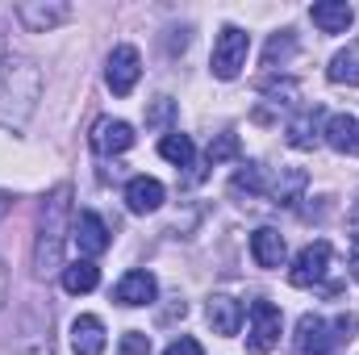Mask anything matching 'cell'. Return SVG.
<instances>
[{"label": "cell", "mask_w": 359, "mask_h": 355, "mask_svg": "<svg viewBox=\"0 0 359 355\" xmlns=\"http://www.w3.org/2000/svg\"><path fill=\"white\" fill-rule=\"evenodd\" d=\"M117 351L121 355H151V335H142V330H126L121 343H117Z\"/></svg>", "instance_id": "4316f807"}, {"label": "cell", "mask_w": 359, "mask_h": 355, "mask_svg": "<svg viewBox=\"0 0 359 355\" xmlns=\"http://www.w3.org/2000/svg\"><path fill=\"white\" fill-rule=\"evenodd\" d=\"M176 121V100L172 96H155L147 105V130H168Z\"/></svg>", "instance_id": "d4e9b609"}, {"label": "cell", "mask_w": 359, "mask_h": 355, "mask_svg": "<svg viewBox=\"0 0 359 355\" xmlns=\"http://www.w3.org/2000/svg\"><path fill=\"white\" fill-rule=\"evenodd\" d=\"M292 51H297V38H292V29H280V34H271V42L264 46V67H284L288 59H292Z\"/></svg>", "instance_id": "cb8c5ba5"}, {"label": "cell", "mask_w": 359, "mask_h": 355, "mask_svg": "<svg viewBox=\"0 0 359 355\" xmlns=\"http://www.w3.org/2000/svg\"><path fill=\"white\" fill-rule=\"evenodd\" d=\"M159 155H163L168 163H176V168H188L192 155H196V147H192L188 134H163V138H159Z\"/></svg>", "instance_id": "603a6c76"}, {"label": "cell", "mask_w": 359, "mask_h": 355, "mask_svg": "<svg viewBox=\"0 0 359 355\" xmlns=\"http://www.w3.org/2000/svg\"><path fill=\"white\" fill-rule=\"evenodd\" d=\"M100 284V267L92 264V260H80V264H67L63 267V288L72 293V297H84Z\"/></svg>", "instance_id": "44dd1931"}, {"label": "cell", "mask_w": 359, "mask_h": 355, "mask_svg": "<svg viewBox=\"0 0 359 355\" xmlns=\"http://www.w3.org/2000/svg\"><path fill=\"white\" fill-rule=\"evenodd\" d=\"M230 192H234V196H264V192H268V184H264V168H259V163L238 168L234 180H230Z\"/></svg>", "instance_id": "7402d4cb"}, {"label": "cell", "mask_w": 359, "mask_h": 355, "mask_svg": "<svg viewBox=\"0 0 359 355\" xmlns=\"http://www.w3.org/2000/svg\"><path fill=\"white\" fill-rule=\"evenodd\" d=\"M322 138H326V147L339 151V155H359V121L351 113H334V117L322 126Z\"/></svg>", "instance_id": "7c38bea8"}, {"label": "cell", "mask_w": 359, "mask_h": 355, "mask_svg": "<svg viewBox=\"0 0 359 355\" xmlns=\"http://www.w3.org/2000/svg\"><path fill=\"white\" fill-rule=\"evenodd\" d=\"M4 297H8V272L0 264V309H4Z\"/></svg>", "instance_id": "4dcf8cb0"}, {"label": "cell", "mask_w": 359, "mask_h": 355, "mask_svg": "<svg viewBox=\"0 0 359 355\" xmlns=\"http://www.w3.org/2000/svg\"><path fill=\"white\" fill-rule=\"evenodd\" d=\"M163 196H168V188L155 176H134L126 184V205H130V213H155V209L163 205Z\"/></svg>", "instance_id": "4fadbf2b"}, {"label": "cell", "mask_w": 359, "mask_h": 355, "mask_svg": "<svg viewBox=\"0 0 359 355\" xmlns=\"http://www.w3.org/2000/svg\"><path fill=\"white\" fill-rule=\"evenodd\" d=\"M330 84H347V88H359V42H351L347 51H339L326 67Z\"/></svg>", "instance_id": "d6986e66"}, {"label": "cell", "mask_w": 359, "mask_h": 355, "mask_svg": "<svg viewBox=\"0 0 359 355\" xmlns=\"http://www.w3.org/2000/svg\"><path fill=\"white\" fill-rule=\"evenodd\" d=\"M309 17H313V25H318L322 34H347L351 21H355V8H351L347 0H318V4L309 8Z\"/></svg>", "instance_id": "5bb4252c"}, {"label": "cell", "mask_w": 359, "mask_h": 355, "mask_svg": "<svg viewBox=\"0 0 359 355\" xmlns=\"http://www.w3.org/2000/svg\"><path fill=\"white\" fill-rule=\"evenodd\" d=\"M284 134H288V147L313 151V147L322 142V109H318V105H313V109H301L297 117H288Z\"/></svg>", "instance_id": "8fae6325"}, {"label": "cell", "mask_w": 359, "mask_h": 355, "mask_svg": "<svg viewBox=\"0 0 359 355\" xmlns=\"http://www.w3.org/2000/svg\"><path fill=\"white\" fill-rule=\"evenodd\" d=\"M67 17H72V4L67 0H21L17 4V21L29 34H46V29L63 25Z\"/></svg>", "instance_id": "52a82bcc"}, {"label": "cell", "mask_w": 359, "mask_h": 355, "mask_svg": "<svg viewBox=\"0 0 359 355\" xmlns=\"http://www.w3.org/2000/svg\"><path fill=\"white\" fill-rule=\"evenodd\" d=\"M72 351L76 355H100L104 351V322L96 314H80L72 322Z\"/></svg>", "instance_id": "2e32d148"}, {"label": "cell", "mask_w": 359, "mask_h": 355, "mask_svg": "<svg viewBox=\"0 0 359 355\" xmlns=\"http://www.w3.org/2000/svg\"><path fill=\"white\" fill-rule=\"evenodd\" d=\"M72 239H76V247H80V255L84 260H96V255H104L109 251V226L100 222V213H92V209H84V213H76V222H72Z\"/></svg>", "instance_id": "ba28073f"}, {"label": "cell", "mask_w": 359, "mask_h": 355, "mask_svg": "<svg viewBox=\"0 0 359 355\" xmlns=\"http://www.w3.org/2000/svg\"><path fill=\"white\" fill-rule=\"evenodd\" d=\"M305 184H309L305 168H280V176H276V184H271L268 192L276 205H297L301 192H305Z\"/></svg>", "instance_id": "ac0fdd59"}, {"label": "cell", "mask_w": 359, "mask_h": 355, "mask_svg": "<svg viewBox=\"0 0 359 355\" xmlns=\"http://www.w3.org/2000/svg\"><path fill=\"white\" fill-rule=\"evenodd\" d=\"M359 330L355 314H339L334 322L318 318V314H301L297 322V351L301 355H334L343 343H351Z\"/></svg>", "instance_id": "7a4b0ae2"}, {"label": "cell", "mask_w": 359, "mask_h": 355, "mask_svg": "<svg viewBox=\"0 0 359 355\" xmlns=\"http://www.w3.org/2000/svg\"><path fill=\"white\" fill-rule=\"evenodd\" d=\"M226 159H238V134H217L209 142V168H217Z\"/></svg>", "instance_id": "484cf974"}, {"label": "cell", "mask_w": 359, "mask_h": 355, "mask_svg": "<svg viewBox=\"0 0 359 355\" xmlns=\"http://www.w3.org/2000/svg\"><path fill=\"white\" fill-rule=\"evenodd\" d=\"M159 297V280L151 276V272H142V267H134V272H126L121 280H117V288H113V301L117 305H151Z\"/></svg>", "instance_id": "30bf717a"}, {"label": "cell", "mask_w": 359, "mask_h": 355, "mask_svg": "<svg viewBox=\"0 0 359 355\" xmlns=\"http://www.w3.org/2000/svg\"><path fill=\"white\" fill-rule=\"evenodd\" d=\"M347 272H351V280H359V234L351 239V260H347Z\"/></svg>", "instance_id": "f546056e"}, {"label": "cell", "mask_w": 359, "mask_h": 355, "mask_svg": "<svg viewBox=\"0 0 359 355\" xmlns=\"http://www.w3.org/2000/svg\"><path fill=\"white\" fill-rule=\"evenodd\" d=\"M142 76V55L134 46H113L109 51V67H104V84L113 96H130Z\"/></svg>", "instance_id": "5b68a950"}, {"label": "cell", "mask_w": 359, "mask_h": 355, "mask_svg": "<svg viewBox=\"0 0 359 355\" xmlns=\"http://www.w3.org/2000/svg\"><path fill=\"white\" fill-rule=\"evenodd\" d=\"M8 209H13V201H8V192H0V217H4Z\"/></svg>", "instance_id": "1f68e13d"}, {"label": "cell", "mask_w": 359, "mask_h": 355, "mask_svg": "<svg viewBox=\"0 0 359 355\" xmlns=\"http://www.w3.org/2000/svg\"><path fill=\"white\" fill-rule=\"evenodd\" d=\"M251 255H255V264H259V267H280V264H284V255H288L284 234H280V230H271V226L255 230V234H251Z\"/></svg>", "instance_id": "e0dca14e"}, {"label": "cell", "mask_w": 359, "mask_h": 355, "mask_svg": "<svg viewBox=\"0 0 359 355\" xmlns=\"http://www.w3.org/2000/svg\"><path fill=\"white\" fill-rule=\"evenodd\" d=\"M280 326H284V318H280V309L271 301H251V335H247V347L255 355H268L280 343Z\"/></svg>", "instance_id": "8992f818"}, {"label": "cell", "mask_w": 359, "mask_h": 355, "mask_svg": "<svg viewBox=\"0 0 359 355\" xmlns=\"http://www.w3.org/2000/svg\"><path fill=\"white\" fill-rule=\"evenodd\" d=\"M247 55H251V34L238 25H222V34L213 38L209 67L217 80H238V72L247 67Z\"/></svg>", "instance_id": "3957f363"}, {"label": "cell", "mask_w": 359, "mask_h": 355, "mask_svg": "<svg viewBox=\"0 0 359 355\" xmlns=\"http://www.w3.org/2000/svg\"><path fill=\"white\" fill-rule=\"evenodd\" d=\"M134 147V126L121 117H100L92 126V151L96 155H126Z\"/></svg>", "instance_id": "9c48e42d"}, {"label": "cell", "mask_w": 359, "mask_h": 355, "mask_svg": "<svg viewBox=\"0 0 359 355\" xmlns=\"http://www.w3.org/2000/svg\"><path fill=\"white\" fill-rule=\"evenodd\" d=\"M264 96H271V100H276V105H288V100H292V96H297V80H264Z\"/></svg>", "instance_id": "83f0119b"}, {"label": "cell", "mask_w": 359, "mask_h": 355, "mask_svg": "<svg viewBox=\"0 0 359 355\" xmlns=\"http://www.w3.org/2000/svg\"><path fill=\"white\" fill-rule=\"evenodd\" d=\"M67 217H72V188L59 184L46 205H42V226H38V243H34V272L50 276L63 267V243H67Z\"/></svg>", "instance_id": "6da1fadb"}, {"label": "cell", "mask_w": 359, "mask_h": 355, "mask_svg": "<svg viewBox=\"0 0 359 355\" xmlns=\"http://www.w3.org/2000/svg\"><path fill=\"white\" fill-rule=\"evenodd\" d=\"M4 355H55L50 351V335H46V326L25 322V330L4 347Z\"/></svg>", "instance_id": "ffe728a7"}, {"label": "cell", "mask_w": 359, "mask_h": 355, "mask_svg": "<svg viewBox=\"0 0 359 355\" xmlns=\"http://www.w3.org/2000/svg\"><path fill=\"white\" fill-rule=\"evenodd\" d=\"M163 355H201V343L196 339H188V335H180L176 343H168V351Z\"/></svg>", "instance_id": "f1b7e54d"}, {"label": "cell", "mask_w": 359, "mask_h": 355, "mask_svg": "<svg viewBox=\"0 0 359 355\" xmlns=\"http://www.w3.org/2000/svg\"><path fill=\"white\" fill-rule=\"evenodd\" d=\"M326 272H330V243L318 239V243H309V247L292 260V267H288V284H292V288H313V284L326 280Z\"/></svg>", "instance_id": "277c9868"}, {"label": "cell", "mask_w": 359, "mask_h": 355, "mask_svg": "<svg viewBox=\"0 0 359 355\" xmlns=\"http://www.w3.org/2000/svg\"><path fill=\"white\" fill-rule=\"evenodd\" d=\"M205 318H209L213 335L230 339V335H238V326H243V305H238L234 297H209V305H205Z\"/></svg>", "instance_id": "9a60e30c"}]
</instances>
